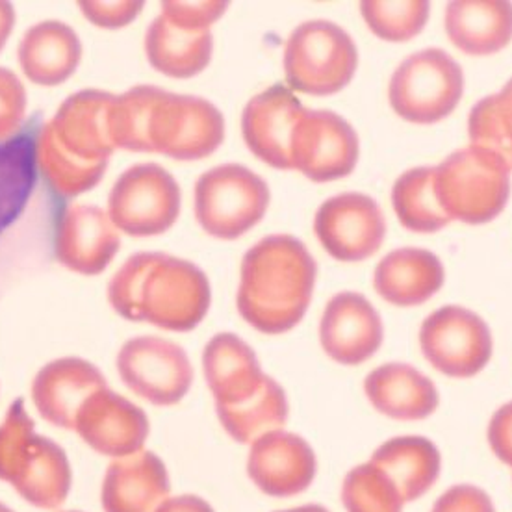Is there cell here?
Listing matches in <instances>:
<instances>
[{
    "mask_svg": "<svg viewBox=\"0 0 512 512\" xmlns=\"http://www.w3.org/2000/svg\"><path fill=\"white\" fill-rule=\"evenodd\" d=\"M114 101L116 95L108 91H78L39 130L36 164L56 195L77 197L103 180L116 151L110 130Z\"/></svg>",
    "mask_w": 512,
    "mask_h": 512,
    "instance_id": "6da1fadb",
    "label": "cell"
},
{
    "mask_svg": "<svg viewBox=\"0 0 512 512\" xmlns=\"http://www.w3.org/2000/svg\"><path fill=\"white\" fill-rule=\"evenodd\" d=\"M108 301L121 318L190 333L205 320L212 292L205 271L166 253H138L117 269Z\"/></svg>",
    "mask_w": 512,
    "mask_h": 512,
    "instance_id": "7a4b0ae2",
    "label": "cell"
},
{
    "mask_svg": "<svg viewBox=\"0 0 512 512\" xmlns=\"http://www.w3.org/2000/svg\"><path fill=\"white\" fill-rule=\"evenodd\" d=\"M316 275V260L294 236L260 240L242 260L236 295L240 316L260 333L292 331L307 314Z\"/></svg>",
    "mask_w": 512,
    "mask_h": 512,
    "instance_id": "3957f363",
    "label": "cell"
},
{
    "mask_svg": "<svg viewBox=\"0 0 512 512\" xmlns=\"http://www.w3.org/2000/svg\"><path fill=\"white\" fill-rule=\"evenodd\" d=\"M0 481L45 511L62 507L73 485L64 449L51 438L36 435L23 399L13 401L0 425Z\"/></svg>",
    "mask_w": 512,
    "mask_h": 512,
    "instance_id": "277c9868",
    "label": "cell"
},
{
    "mask_svg": "<svg viewBox=\"0 0 512 512\" xmlns=\"http://www.w3.org/2000/svg\"><path fill=\"white\" fill-rule=\"evenodd\" d=\"M438 201L449 219L483 225L498 218L511 195V171L496 154L464 147L435 167Z\"/></svg>",
    "mask_w": 512,
    "mask_h": 512,
    "instance_id": "5b68a950",
    "label": "cell"
},
{
    "mask_svg": "<svg viewBox=\"0 0 512 512\" xmlns=\"http://www.w3.org/2000/svg\"><path fill=\"white\" fill-rule=\"evenodd\" d=\"M359 52L344 28L331 21H308L286 41L284 75L294 91L327 97L355 77Z\"/></svg>",
    "mask_w": 512,
    "mask_h": 512,
    "instance_id": "8992f818",
    "label": "cell"
},
{
    "mask_svg": "<svg viewBox=\"0 0 512 512\" xmlns=\"http://www.w3.org/2000/svg\"><path fill=\"white\" fill-rule=\"evenodd\" d=\"M195 218L218 240H238L268 212V184L240 164L212 167L195 182Z\"/></svg>",
    "mask_w": 512,
    "mask_h": 512,
    "instance_id": "52a82bcc",
    "label": "cell"
},
{
    "mask_svg": "<svg viewBox=\"0 0 512 512\" xmlns=\"http://www.w3.org/2000/svg\"><path fill=\"white\" fill-rule=\"evenodd\" d=\"M464 91V73L448 52L425 49L409 56L390 80L388 99L397 116L416 125L446 119Z\"/></svg>",
    "mask_w": 512,
    "mask_h": 512,
    "instance_id": "ba28073f",
    "label": "cell"
},
{
    "mask_svg": "<svg viewBox=\"0 0 512 512\" xmlns=\"http://www.w3.org/2000/svg\"><path fill=\"white\" fill-rule=\"evenodd\" d=\"M182 193L175 177L158 164L128 167L108 197V216L117 231L134 238L160 236L180 216Z\"/></svg>",
    "mask_w": 512,
    "mask_h": 512,
    "instance_id": "9c48e42d",
    "label": "cell"
},
{
    "mask_svg": "<svg viewBox=\"0 0 512 512\" xmlns=\"http://www.w3.org/2000/svg\"><path fill=\"white\" fill-rule=\"evenodd\" d=\"M116 364L128 390L156 407L177 405L192 388L193 366L186 351L160 336L128 340Z\"/></svg>",
    "mask_w": 512,
    "mask_h": 512,
    "instance_id": "30bf717a",
    "label": "cell"
},
{
    "mask_svg": "<svg viewBox=\"0 0 512 512\" xmlns=\"http://www.w3.org/2000/svg\"><path fill=\"white\" fill-rule=\"evenodd\" d=\"M420 347L435 370L455 379H468L487 366L494 346L481 316L468 308L448 305L423 321Z\"/></svg>",
    "mask_w": 512,
    "mask_h": 512,
    "instance_id": "8fae6325",
    "label": "cell"
},
{
    "mask_svg": "<svg viewBox=\"0 0 512 512\" xmlns=\"http://www.w3.org/2000/svg\"><path fill=\"white\" fill-rule=\"evenodd\" d=\"M225 140V119L210 101L164 91L154 108L151 125L153 153L180 162L216 153Z\"/></svg>",
    "mask_w": 512,
    "mask_h": 512,
    "instance_id": "7c38bea8",
    "label": "cell"
},
{
    "mask_svg": "<svg viewBox=\"0 0 512 512\" xmlns=\"http://www.w3.org/2000/svg\"><path fill=\"white\" fill-rule=\"evenodd\" d=\"M359 153V136L344 117L305 108L292 143L294 169L314 182H333L353 173Z\"/></svg>",
    "mask_w": 512,
    "mask_h": 512,
    "instance_id": "4fadbf2b",
    "label": "cell"
},
{
    "mask_svg": "<svg viewBox=\"0 0 512 512\" xmlns=\"http://www.w3.org/2000/svg\"><path fill=\"white\" fill-rule=\"evenodd\" d=\"M314 231L329 255L360 262L383 245L386 221L377 201L364 193H342L320 206Z\"/></svg>",
    "mask_w": 512,
    "mask_h": 512,
    "instance_id": "5bb4252c",
    "label": "cell"
},
{
    "mask_svg": "<svg viewBox=\"0 0 512 512\" xmlns=\"http://www.w3.org/2000/svg\"><path fill=\"white\" fill-rule=\"evenodd\" d=\"M149 429L147 414L108 386L88 397L75 420L78 436L93 451L112 459L141 451Z\"/></svg>",
    "mask_w": 512,
    "mask_h": 512,
    "instance_id": "9a60e30c",
    "label": "cell"
},
{
    "mask_svg": "<svg viewBox=\"0 0 512 512\" xmlns=\"http://www.w3.org/2000/svg\"><path fill=\"white\" fill-rule=\"evenodd\" d=\"M318 472L316 453L303 436L273 431L251 444L247 475L255 487L271 498L303 494Z\"/></svg>",
    "mask_w": 512,
    "mask_h": 512,
    "instance_id": "2e32d148",
    "label": "cell"
},
{
    "mask_svg": "<svg viewBox=\"0 0 512 512\" xmlns=\"http://www.w3.org/2000/svg\"><path fill=\"white\" fill-rule=\"evenodd\" d=\"M305 108L294 91L275 84L255 95L242 114V134L249 151L275 169H294L292 143Z\"/></svg>",
    "mask_w": 512,
    "mask_h": 512,
    "instance_id": "e0dca14e",
    "label": "cell"
},
{
    "mask_svg": "<svg viewBox=\"0 0 512 512\" xmlns=\"http://www.w3.org/2000/svg\"><path fill=\"white\" fill-rule=\"evenodd\" d=\"M383 321L364 295L342 292L327 303L320 323L323 351L338 364L359 366L383 346Z\"/></svg>",
    "mask_w": 512,
    "mask_h": 512,
    "instance_id": "ac0fdd59",
    "label": "cell"
},
{
    "mask_svg": "<svg viewBox=\"0 0 512 512\" xmlns=\"http://www.w3.org/2000/svg\"><path fill=\"white\" fill-rule=\"evenodd\" d=\"M119 245L116 225L103 208L73 205L62 212L54 236V253L65 268L86 277L101 275L114 260Z\"/></svg>",
    "mask_w": 512,
    "mask_h": 512,
    "instance_id": "d6986e66",
    "label": "cell"
},
{
    "mask_svg": "<svg viewBox=\"0 0 512 512\" xmlns=\"http://www.w3.org/2000/svg\"><path fill=\"white\" fill-rule=\"evenodd\" d=\"M103 388L106 379L97 366L78 357H64L39 370L32 381V401L45 422L75 429L78 410Z\"/></svg>",
    "mask_w": 512,
    "mask_h": 512,
    "instance_id": "ffe728a7",
    "label": "cell"
},
{
    "mask_svg": "<svg viewBox=\"0 0 512 512\" xmlns=\"http://www.w3.org/2000/svg\"><path fill=\"white\" fill-rule=\"evenodd\" d=\"M166 464L153 451H138L108 466L101 488L104 512H156L169 496Z\"/></svg>",
    "mask_w": 512,
    "mask_h": 512,
    "instance_id": "44dd1931",
    "label": "cell"
},
{
    "mask_svg": "<svg viewBox=\"0 0 512 512\" xmlns=\"http://www.w3.org/2000/svg\"><path fill=\"white\" fill-rule=\"evenodd\" d=\"M203 372L216 407L244 403L255 396L266 379L253 347L232 333L216 334L206 344Z\"/></svg>",
    "mask_w": 512,
    "mask_h": 512,
    "instance_id": "7402d4cb",
    "label": "cell"
},
{
    "mask_svg": "<svg viewBox=\"0 0 512 512\" xmlns=\"http://www.w3.org/2000/svg\"><path fill=\"white\" fill-rule=\"evenodd\" d=\"M17 54L32 84L54 88L75 75L82 62V41L62 21H43L26 30Z\"/></svg>",
    "mask_w": 512,
    "mask_h": 512,
    "instance_id": "603a6c76",
    "label": "cell"
},
{
    "mask_svg": "<svg viewBox=\"0 0 512 512\" xmlns=\"http://www.w3.org/2000/svg\"><path fill=\"white\" fill-rule=\"evenodd\" d=\"M364 392L375 410L401 422H418L435 414L440 403L435 383L409 364L390 362L373 370Z\"/></svg>",
    "mask_w": 512,
    "mask_h": 512,
    "instance_id": "cb8c5ba5",
    "label": "cell"
},
{
    "mask_svg": "<svg viewBox=\"0 0 512 512\" xmlns=\"http://www.w3.org/2000/svg\"><path fill=\"white\" fill-rule=\"evenodd\" d=\"M444 284L438 256L418 247H403L384 256L375 268L373 286L384 301L396 307H418Z\"/></svg>",
    "mask_w": 512,
    "mask_h": 512,
    "instance_id": "d4e9b609",
    "label": "cell"
},
{
    "mask_svg": "<svg viewBox=\"0 0 512 512\" xmlns=\"http://www.w3.org/2000/svg\"><path fill=\"white\" fill-rule=\"evenodd\" d=\"M446 32L453 45L466 54H494L511 43L512 4L503 0L451 2L446 10Z\"/></svg>",
    "mask_w": 512,
    "mask_h": 512,
    "instance_id": "484cf974",
    "label": "cell"
},
{
    "mask_svg": "<svg viewBox=\"0 0 512 512\" xmlns=\"http://www.w3.org/2000/svg\"><path fill=\"white\" fill-rule=\"evenodd\" d=\"M145 54L153 69L166 77H197L212 62L214 36L210 30L193 32L171 25L158 15L147 28Z\"/></svg>",
    "mask_w": 512,
    "mask_h": 512,
    "instance_id": "4316f807",
    "label": "cell"
},
{
    "mask_svg": "<svg viewBox=\"0 0 512 512\" xmlns=\"http://www.w3.org/2000/svg\"><path fill=\"white\" fill-rule=\"evenodd\" d=\"M372 462L396 483L405 503L416 501L435 487L442 457L429 438L397 436L373 451Z\"/></svg>",
    "mask_w": 512,
    "mask_h": 512,
    "instance_id": "83f0119b",
    "label": "cell"
},
{
    "mask_svg": "<svg viewBox=\"0 0 512 512\" xmlns=\"http://www.w3.org/2000/svg\"><path fill=\"white\" fill-rule=\"evenodd\" d=\"M221 427L232 440L253 444L260 436L281 431L288 420V399L281 384L266 375L255 396L234 407H216Z\"/></svg>",
    "mask_w": 512,
    "mask_h": 512,
    "instance_id": "f1b7e54d",
    "label": "cell"
},
{
    "mask_svg": "<svg viewBox=\"0 0 512 512\" xmlns=\"http://www.w3.org/2000/svg\"><path fill=\"white\" fill-rule=\"evenodd\" d=\"M392 203L401 225L412 232L440 231L451 221L436 195L435 167L403 173L392 188Z\"/></svg>",
    "mask_w": 512,
    "mask_h": 512,
    "instance_id": "f546056e",
    "label": "cell"
},
{
    "mask_svg": "<svg viewBox=\"0 0 512 512\" xmlns=\"http://www.w3.org/2000/svg\"><path fill=\"white\" fill-rule=\"evenodd\" d=\"M166 90L156 86H136L116 95L110 114V130L116 149L132 153H153L151 125L154 108Z\"/></svg>",
    "mask_w": 512,
    "mask_h": 512,
    "instance_id": "4dcf8cb0",
    "label": "cell"
},
{
    "mask_svg": "<svg viewBox=\"0 0 512 512\" xmlns=\"http://www.w3.org/2000/svg\"><path fill=\"white\" fill-rule=\"evenodd\" d=\"M468 134L472 145L496 154L512 171V78L500 93L475 104L468 119Z\"/></svg>",
    "mask_w": 512,
    "mask_h": 512,
    "instance_id": "1f68e13d",
    "label": "cell"
},
{
    "mask_svg": "<svg viewBox=\"0 0 512 512\" xmlns=\"http://www.w3.org/2000/svg\"><path fill=\"white\" fill-rule=\"evenodd\" d=\"M34 147L25 140L0 143V232L23 212L34 186Z\"/></svg>",
    "mask_w": 512,
    "mask_h": 512,
    "instance_id": "d6a6232c",
    "label": "cell"
},
{
    "mask_svg": "<svg viewBox=\"0 0 512 512\" xmlns=\"http://www.w3.org/2000/svg\"><path fill=\"white\" fill-rule=\"evenodd\" d=\"M342 501L347 512H403L405 505L396 483L372 461L346 475Z\"/></svg>",
    "mask_w": 512,
    "mask_h": 512,
    "instance_id": "836d02e7",
    "label": "cell"
},
{
    "mask_svg": "<svg viewBox=\"0 0 512 512\" xmlns=\"http://www.w3.org/2000/svg\"><path fill=\"white\" fill-rule=\"evenodd\" d=\"M429 2H362L360 12L373 34L384 41H409L422 32L429 19Z\"/></svg>",
    "mask_w": 512,
    "mask_h": 512,
    "instance_id": "e575fe53",
    "label": "cell"
},
{
    "mask_svg": "<svg viewBox=\"0 0 512 512\" xmlns=\"http://www.w3.org/2000/svg\"><path fill=\"white\" fill-rule=\"evenodd\" d=\"M162 17L171 25L193 30V32H206L210 26L218 23L227 12L229 2L219 0H203V2H182V0H167L160 4Z\"/></svg>",
    "mask_w": 512,
    "mask_h": 512,
    "instance_id": "d590c367",
    "label": "cell"
},
{
    "mask_svg": "<svg viewBox=\"0 0 512 512\" xmlns=\"http://www.w3.org/2000/svg\"><path fill=\"white\" fill-rule=\"evenodd\" d=\"M26 90L19 77L0 67V143L10 140L26 116Z\"/></svg>",
    "mask_w": 512,
    "mask_h": 512,
    "instance_id": "8d00e7d4",
    "label": "cell"
},
{
    "mask_svg": "<svg viewBox=\"0 0 512 512\" xmlns=\"http://www.w3.org/2000/svg\"><path fill=\"white\" fill-rule=\"evenodd\" d=\"M78 8L91 25L106 28V30H117L130 25L140 15L143 2H136V0H121V2L88 0L86 2L84 0V2H78Z\"/></svg>",
    "mask_w": 512,
    "mask_h": 512,
    "instance_id": "74e56055",
    "label": "cell"
},
{
    "mask_svg": "<svg viewBox=\"0 0 512 512\" xmlns=\"http://www.w3.org/2000/svg\"><path fill=\"white\" fill-rule=\"evenodd\" d=\"M431 512H496V509L483 488L455 485L438 498Z\"/></svg>",
    "mask_w": 512,
    "mask_h": 512,
    "instance_id": "f35d334b",
    "label": "cell"
},
{
    "mask_svg": "<svg viewBox=\"0 0 512 512\" xmlns=\"http://www.w3.org/2000/svg\"><path fill=\"white\" fill-rule=\"evenodd\" d=\"M488 444L494 455L512 468V401L494 412L488 423Z\"/></svg>",
    "mask_w": 512,
    "mask_h": 512,
    "instance_id": "ab89813d",
    "label": "cell"
},
{
    "mask_svg": "<svg viewBox=\"0 0 512 512\" xmlns=\"http://www.w3.org/2000/svg\"><path fill=\"white\" fill-rule=\"evenodd\" d=\"M156 512H214V509L203 498L184 494L177 498H167Z\"/></svg>",
    "mask_w": 512,
    "mask_h": 512,
    "instance_id": "60d3db41",
    "label": "cell"
},
{
    "mask_svg": "<svg viewBox=\"0 0 512 512\" xmlns=\"http://www.w3.org/2000/svg\"><path fill=\"white\" fill-rule=\"evenodd\" d=\"M15 25V10L6 0H0V51L6 47Z\"/></svg>",
    "mask_w": 512,
    "mask_h": 512,
    "instance_id": "b9f144b4",
    "label": "cell"
},
{
    "mask_svg": "<svg viewBox=\"0 0 512 512\" xmlns=\"http://www.w3.org/2000/svg\"><path fill=\"white\" fill-rule=\"evenodd\" d=\"M277 512H331L327 511L325 507H321V505H316V503H312V505H303V507H294V509H286V511H277Z\"/></svg>",
    "mask_w": 512,
    "mask_h": 512,
    "instance_id": "7bdbcfd3",
    "label": "cell"
},
{
    "mask_svg": "<svg viewBox=\"0 0 512 512\" xmlns=\"http://www.w3.org/2000/svg\"><path fill=\"white\" fill-rule=\"evenodd\" d=\"M0 512H13L12 509H10V507H6V505H2V503H0Z\"/></svg>",
    "mask_w": 512,
    "mask_h": 512,
    "instance_id": "ee69618b",
    "label": "cell"
},
{
    "mask_svg": "<svg viewBox=\"0 0 512 512\" xmlns=\"http://www.w3.org/2000/svg\"><path fill=\"white\" fill-rule=\"evenodd\" d=\"M65 512H80V511H65Z\"/></svg>",
    "mask_w": 512,
    "mask_h": 512,
    "instance_id": "f6af8a7d",
    "label": "cell"
}]
</instances>
